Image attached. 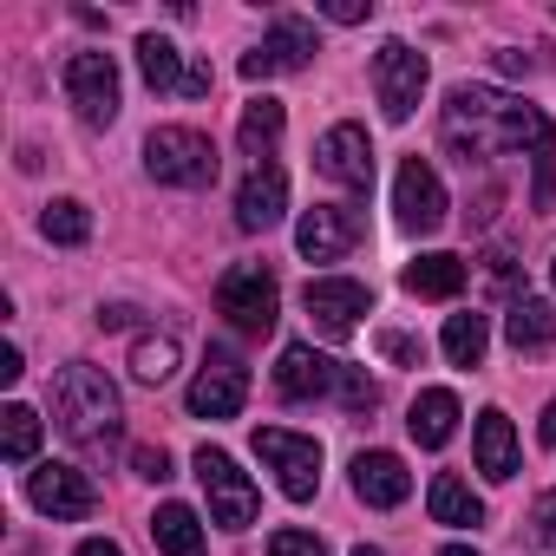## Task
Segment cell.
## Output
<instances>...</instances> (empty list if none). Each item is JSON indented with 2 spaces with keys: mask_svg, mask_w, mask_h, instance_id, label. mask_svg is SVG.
<instances>
[{
  "mask_svg": "<svg viewBox=\"0 0 556 556\" xmlns=\"http://www.w3.org/2000/svg\"><path fill=\"white\" fill-rule=\"evenodd\" d=\"M334 393H341L348 413H374V406H380V387L367 380V367H341V387H334Z\"/></svg>",
  "mask_w": 556,
  "mask_h": 556,
  "instance_id": "31",
  "label": "cell"
},
{
  "mask_svg": "<svg viewBox=\"0 0 556 556\" xmlns=\"http://www.w3.org/2000/svg\"><path fill=\"white\" fill-rule=\"evenodd\" d=\"M151 543L164 556H203V517L190 504H157L151 510Z\"/></svg>",
  "mask_w": 556,
  "mask_h": 556,
  "instance_id": "24",
  "label": "cell"
},
{
  "mask_svg": "<svg viewBox=\"0 0 556 556\" xmlns=\"http://www.w3.org/2000/svg\"><path fill=\"white\" fill-rule=\"evenodd\" d=\"M197 484H203V497H210V523H223V530H249V523H255L262 497H255L249 471H236L229 452L197 445Z\"/></svg>",
  "mask_w": 556,
  "mask_h": 556,
  "instance_id": "8",
  "label": "cell"
},
{
  "mask_svg": "<svg viewBox=\"0 0 556 556\" xmlns=\"http://www.w3.org/2000/svg\"><path fill=\"white\" fill-rule=\"evenodd\" d=\"M302 308H308V321H315L321 341H354L361 315H374V289L348 282V275H315V282L302 289Z\"/></svg>",
  "mask_w": 556,
  "mask_h": 556,
  "instance_id": "9",
  "label": "cell"
},
{
  "mask_svg": "<svg viewBox=\"0 0 556 556\" xmlns=\"http://www.w3.org/2000/svg\"><path fill=\"white\" fill-rule=\"evenodd\" d=\"M471 458H478V471L491 478V484H504V478H517V426L491 406V413H478V432H471Z\"/></svg>",
  "mask_w": 556,
  "mask_h": 556,
  "instance_id": "19",
  "label": "cell"
},
{
  "mask_svg": "<svg viewBox=\"0 0 556 556\" xmlns=\"http://www.w3.org/2000/svg\"><path fill=\"white\" fill-rule=\"evenodd\" d=\"M21 374H27V361H21V348H0V380H8V387H14Z\"/></svg>",
  "mask_w": 556,
  "mask_h": 556,
  "instance_id": "40",
  "label": "cell"
},
{
  "mask_svg": "<svg viewBox=\"0 0 556 556\" xmlns=\"http://www.w3.org/2000/svg\"><path fill=\"white\" fill-rule=\"evenodd\" d=\"M255 458L275 471L289 504H308L321 491V439L289 432V426H255Z\"/></svg>",
  "mask_w": 556,
  "mask_h": 556,
  "instance_id": "5",
  "label": "cell"
},
{
  "mask_svg": "<svg viewBox=\"0 0 556 556\" xmlns=\"http://www.w3.org/2000/svg\"><path fill=\"white\" fill-rule=\"evenodd\" d=\"M354 497L374 504V510L406 504V497H413V471H406V458H400V452H361V458H354Z\"/></svg>",
  "mask_w": 556,
  "mask_h": 556,
  "instance_id": "18",
  "label": "cell"
},
{
  "mask_svg": "<svg viewBox=\"0 0 556 556\" xmlns=\"http://www.w3.org/2000/svg\"><path fill=\"white\" fill-rule=\"evenodd\" d=\"M289 216V170L282 164H255L236 190V223L255 236V229H275Z\"/></svg>",
  "mask_w": 556,
  "mask_h": 556,
  "instance_id": "17",
  "label": "cell"
},
{
  "mask_svg": "<svg viewBox=\"0 0 556 556\" xmlns=\"http://www.w3.org/2000/svg\"><path fill=\"white\" fill-rule=\"evenodd\" d=\"M210 86H216L210 60H190V73H184V99H210Z\"/></svg>",
  "mask_w": 556,
  "mask_h": 556,
  "instance_id": "38",
  "label": "cell"
},
{
  "mask_svg": "<svg viewBox=\"0 0 556 556\" xmlns=\"http://www.w3.org/2000/svg\"><path fill=\"white\" fill-rule=\"evenodd\" d=\"M354 242H361V210H341V203H315V210L295 223V249H302L308 262H341Z\"/></svg>",
  "mask_w": 556,
  "mask_h": 556,
  "instance_id": "15",
  "label": "cell"
},
{
  "mask_svg": "<svg viewBox=\"0 0 556 556\" xmlns=\"http://www.w3.org/2000/svg\"><path fill=\"white\" fill-rule=\"evenodd\" d=\"M27 497H34V510L53 517V523H86V517L99 510V484H92L79 465H34V471H27Z\"/></svg>",
  "mask_w": 556,
  "mask_h": 556,
  "instance_id": "10",
  "label": "cell"
},
{
  "mask_svg": "<svg viewBox=\"0 0 556 556\" xmlns=\"http://www.w3.org/2000/svg\"><path fill=\"white\" fill-rule=\"evenodd\" d=\"M530 530H536V543L556 549V491H543V497L530 504Z\"/></svg>",
  "mask_w": 556,
  "mask_h": 556,
  "instance_id": "35",
  "label": "cell"
},
{
  "mask_svg": "<svg viewBox=\"0 0 556 556\" xmlns=\"http://www.w3.org/2000/svg\"><path fill=\"white\" fill-rule=\"evenodd\" d=\"M439 556H478V549H465V543H445V549H439Z\"/></svg>",
  "mask_w": 556,
  "mask_h": 556,
  "instance_id": "43",
  "label": "cell"
},
{
  "mask_svg": "<svg viewBox=\"0 0 556 556\" xmlns=\"http://www.w3.org/2000/svg\"><path fill=\"white\" fill-rule=\"evenodd\" d=\"M504 341H510L517 354H543V348L556 341V302H543V295H517L510 315H504Z\"/></svg>",
  "mask_w": 556,
  "mask_h": 556,
  "instance_id": "22",
  "label": "cell"
},
{
  "mask_svg": "<svg viewBox=\"0 0 556 556\" xmlns=\"http://www.w3.org/2000/svg\"><path fill=\"white\" fill-rule=\"evenodd\" d=\"M40 452V413L34 406H8L0 413V458L8 465H34Z\"/></svg>",
  "mask_w": 556,
  "mask_h": 556,
  "instance_id": "27",
  "label": "cell"
},
{
  "mask_svg": "<svg viewBox=\"0 0 556 556\" xmlns=\"http://www.w3.org/2000/svg\"><path fill=\"white\" fill-rule=\"evenodd\" d=\"M315 164H321L328 184L367 197V190H374V144H367V125H334V131H321Z\"/></svg>",
  "mask_w": 556,
  "mask_h": 556,
  "instance_id": "12",
  "label": "cell"
},
{
  "mask_svg": "<svg viewBox=\"0 0 556 556\" xmlns=\"http://www.w3.org/2000/svg\"><path fill=\"white\" fill-rule=\"evenodd\" d=\"M334 387H341V361H328L308 341H289L282 361H275V393H282V400H321Z\"/></svg>",
  "mask_w": 556,
  "mask_h": 556,
  "instance_id": "16",
  "label": "cell"
},
{
  "mask_svg": "<svg viewBox=\"0 0 556 556\" xmlns=\"http://www.w3.org/2000/svg\"><path fill=\"white\" fill-rule=\"evenodd\" d=\"M354 556H380V549H374V543H361V549H354Z\"/></svg>",
  "mask_w": 556,
  "mask_h": 556,
  "instance_id": "44",
  "label": "cell"
},
{
  "mask_svg": "<svg viewBox=\"0 0 556 556\" xmlns=\"http://www.w3.org/2000/svg\"><path fill=\"white\" fill-rule=\"evenodd\" d=\"M53 426L79 452H112L125 439V406H118V387L105 380V367L73 361L53 374Z\"/></svg>",
  "mask_w": 556,
  "mask_h": 556,
  "instance_id": "2",
  "label": "cell"
},
{
  "mask_svg": "<svg viewBox=\"0 0 556 556\" xmlns=\"http://www.w3.org/2000/svg\"><path fill=\"white\" fill-rule=\"evenodd\" d=\"M40 229H47V242L79 249V242L92 236V210H86L79 197H53V203H47V216H40Z\"/></svg>",
  "mask_w": 556,
  "mask_h": 556,
  "instance_id": "29",
  "label": "cell"
},
{
  "mask_svg": "<svg viewBox=\"0 0 556 556\" xmlns=\"http://www.w3.org/2000/svg\"><path fill=\"white\" fill-rule=\"evenodd\" d=\"M426 79H432L426 53H413L406 40H380V53H374V99H380V118L387 125H406L419 112Z\"/></svg>",
  "mask_w": 556,
  "mask_h": 556,
  "instance_id": "7",
  "label": "cell"
},
{
  "mask_svg": "<svg viewBox=\"0 0 556 556\" xmlns=\"http://www.w3.org/2000/svg\"><path fill=\"white\" fill-rule=\"evenodd\" d=\"M315 60V27L308 21H275L262 47L242 53V79H275V73H302Z\"/></svg>",
  "mask_w": 556,
  "mask_h": 556,
  "instance_id": "13",
  "label": "cell"
},
{
  "mask_svg": "<svg viewBox=\"0 0 556 556\" xmlns=\"http://www.w3.org/2000/svg\"><path fill=\"white\" fill-rule=\"evenodd\" d=\"M177 374V334H138L131 348V380L138 387H164Z\"/></svg>",
  "mask_w": 556,
  "mask_h": 556,
  "instance_id": "28",
  "label": "cell"
},
{
  "mask_svg": "<svg viewBox=\"0 0 556 556\" xmlns=\"http://www.w3.org/2000/svg\"><path fill=\"white\" fill-rule=\"evenodd\" d=\"M484 348H491V321L484 315H452L445 321V361L452 367H478Z\"/></svg>",
  "mask_w": 556,
  "mask_h": 556,
  "instance_id": "30",
  "label": "cell"
},
{
  "mask_svg": "<svg viewBox=\"0 0 556 556\" xmlns=\"http://www.w3.org/2000/svg\"><path fill=\"white\" fill-rule=\"evenodd\" d=\"M426 510H432V523H445V530H478V523H484V497H478L458 471H439V478H432Z\"/></svg>",
  "mask_w": 556,
  "mask_h": 556,
  "instance_id": "21",
  "label": "cell"
},
{
  "mask_svg": "<svg viewBox=\"0 0 556 556\" xmlns=\"http://www.w3.org/2000/svg\"><path fill=\"white\" fill-rule=\"evenodd\" d=\"M282 125H289L282 99H249V112H242V125H236V144H242L255 164H268V151H275V138H282Z\"/></svg>",
  "mask_w": 556,
  "mask_h": 556,
  "instance_id": "25",
  "label": "cell"
},
{
  "mask_svg": "<svg viewBox=\"0 0 556 556\" xmlns=\"http://www.w3.org/2000/svg\"><path fill=\"white\" fill-rule=\"evenodd\" d=\"M549 275H556V262H549Z\"/></svg>",
  "mask_w": 556,
  "mask_h": 556,
  "instance_id": "45",
  "label": "cell"
},
{
  "mask_svg": "<svg viewBox=\"0 0 556 556\" xmlns=\"http://www.w3.org/2000/svg\"><path fill=\"white\" fill-rule=\"evenodd\" d=\"M374 348H380L393 367H419V361H426V348H419L413 334H400V328H380V341H374Z\"/></svg>",
  "mask_w": 556,
  "mask_h": 556,
  "instance_id": "33",
  "label": "cell"
},
{
  "mask_svg": "<svg viewBox=\"0 0 556 556\" xmlns=\"http://www.w3.org/2000/svg\"><path fill=\"white\" fill-rule=\"evenodd\" d=\"M536 432H543V445H549V452H556V400H549V406H543V426H536Z\"/></svg>",
  "mask_w": 556,
  "mask_h": 556,
  "instance_id": "42",
  "label": "cell"
},
{
  "mask_svg": "<svg viewBox=\"0 0 556 556\" xmlns=\"http://www.w3.org/2000/svg\"><path fill=\"white\" fill-rule=\"evenodd\" d=\"M268 556H328V543L315 530H275L268 536Z\"/></svg>",
  "mask_w": 556,
  "mask_h": 556,
  "instance_id": "32",
  "label": "cell"
},
{
  "mask_svg": "<svg viewBox=\"0 0 556 556\" xmlns=\"http://www.w3.org/2000/svg\"><path fill=\"white\" fill-rule=\"evenodd\" d=\"M138 321V308H125V302H112V308H99V328H131Z\"/></svg>",
  "mask_w": 556,
  "mask_h": 556,
  "instance_id": "39",
  "label": "cell"
},
{
  "mask_svg": "<svg viewBox=\"0 0 556 556\" xmlns=\"http://www.w3.org/2000/svg\"><path fill=\"white\" fill-rule=\"evenodd\" d=\"M465 255H445V249H432V255H419V262H406V295H419V302H452L458 289H465Z\"/></svg>",
  "mask_w": 556,
  "mask_h": 556,
  "instance_id": "20",
  "label": "cell"
},
{
  "mask_svg": "<svg viewBox=\"0 0 556 556\" xmlns=\"http://www.w3.org/2000/svg\"><path fill=\"white\" fill-rule=\"evenodd\" d=\"M393 216H400L406 236H432L445 223V184H439V170L426 157L400 164V177H393Z\"/></svg>",
  "mask_w": 556,
  "mask_h": 556,
  "instance_id": "11",
  "label": "cell"
},
{
  "mask_svg": "<svg viewBox=\"0 0 556 556\" xmlns=\"http://www.w3.org/2000/svg\"><path fill=\"white\" fill-rule=\"evenodd\" d=\"M66 105L79 112V125H92V131H105L112 118H118V105H125V86H118V60L112 53H99V47H86V53H73L66 60Z\"/></svg>",
  "mask_w": 556,
  "mask_h": 556,
  "instance_id": "6",
  "label": "cell"
},
{
  "mask_svg": "<svg viewBox=\"0 0 556 556\" xmlns=\"http://www.w3.org/2000/svg\"><path fill=\"white\" fill-rule=\"evenodd\" d=\"M439 131H445V144H452L465 164H484V157H497V151H530V157L556 151L549 118H543L536 105L510 99V92H491V86H458V92L445 99Z\"/></svg>",
  "mask_w": 556,
  "mask_h": 556,
  "instance_id": "1",
  "label": "cell"
},
{
  "mask_svg": "<svg viewBox=\"0 0 556 556\" xmlns=\"http://www.w3.org/2000/svg\"><path fill=\"white\" fill-rule=\"evenodd\" d=\"M406 432H413L426 452H439V445L458 432V393H445V387L419 393V400H413V419H406Z\"/></svg>",
  "mask_w": 556,
  "mask_h": 556,
  "instance_id": "23",
  "label": "cell"
},
{
  "mask_svg": "<svg viewBox=\"0 0 556 556\" xmlns=\"http://www.w3.org/2000/svg\"><path fill=\"white\" fill-rule=\"evenodd\" d=\"M321 14L341 21V27H361V21L374 14V0H321Z\"/></svg>",
  "mask_w": 556,
  "mask_h": 556,
  "instance_id": "36",
  "label": "cell"
},
{
  "mask_svg": "<svg viewBox=\"0 0 556 556\" xmlns=\"http://www.w3.org/2000/svg\"><path fill=\"white\" fill-rule=\"evenodd\" d=\"M144 170L170 190H203V184H216V144L190 125H157L144 138Z\"/></svg>",
  "mask_w": 556,
  "mask_h": 556,
  "instance_id": "4",
  "label": "cell"
},
{
  "mask_svg": "<svg viewBox=\"0 0 556 556\" xmlns=\"http://www.w3.org/2000/svg\"><path fill=\"white\" fill-rule=\"evenodd\" d=\"M216 315L236 334L262 341V334H275V321H282V282H275L262 262H242V268H229L216 282Z\"/></svg>",
  "mask_w": 556,
  "mask_h": 556,
  "instance_id": "3",
  "label": "cell"
},
{
  "mask_svg": "<svg viewBox=\"0 0 556 556\" xmlns=\"http://www.w3.org/2000/svg\"><path fill=\"white\" fill-rule=\"evenodd\" d=\"M138 73H144V86H151V92H184L190 60H184L164 34H138Z\"/></svg>",
  "mask_w": 556,
  "mask_h": 556,
  "instance_id": "26",
  "label": "cell"
},
{
  "mask_svg": "<svg viewBox=\"0 0 556 556\" xmlns=\"http://www.w3.org/2000/svg\"><path fill=\"white\" fill-rule=\"evenodd\" d=\"M242 400H249V374H242L236 354L216 348V354L203 361V374L190 380V413H197V419H236Z\"/></svg>",
  "mask_w": 556,
  "mask_h": 556,
  "instance_id": "14",
  "label": "cell"
},
{
  "mask_svg": "<svg viewBox=\"0 0 556 556\" xmlns=\"http://www.w3.org/2000/svg\"><path fill=\"white\" fill-rule=\"evenodd\" d=\"M131 471H138L144 484H164V478H170V452H164V445H138V452H131Z\"/></svg>",
  "mask_w": 556,
  "mask_h": 556,
  "instance_id": "34",
  "label": "cell"
},
{
  "mask_svg": "<svg viewBox=\"0 0 556 556\" xmlns=\"http://www.w3.org/2000/svg\"><path fill=\"white\" fill-rule=\"evenodd\" d=\"M497 73H504V79H530V73H536V60H530V53H517V47H497Z\"/></svg>",
  "mask_w": 556,
  "mask_h": 556,
  "instance_id": "37",
  "label": "cell"
},
{
  "mask_svg": "<svg viewBox=\"0 0 556 556\" xmlns=\"http://www.w3.org/2000/svg\"><path fill=\"white\" fill-rule=\"evenodd\" d=\"M73 556H125V549H118V543H112V536H86V543H79V549H73Z\"/></svg>",
  "mask_w": 556,
  "mask_h": 556,
  "instance_id": "41",
  "label": "cell"
}]
</instances>
